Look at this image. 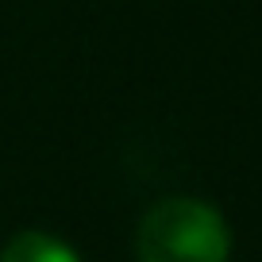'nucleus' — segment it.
I'll list each match as a JSON object with an SVG mask.
<instances>
[{
  "instance_id": "f257e3e1",
  "label": "nucleus",
  "mask_w": 262,
  "mask_h": 262,
  "mask_svg": "<svg viewBox=\"0 0 262 262\" xmlns=\"http://www.w3.org/2000/svg\"><path fill=\"white\" fill-rule=\"evenodd\" d=\"M135 254L139 262H228L231 231L208 201L166 196L139 220Z\"/></svg>"
},
{
  "instance_id": "f03ea898",
  "label": "nucleus",
  "mask_w": 262,
  "mask_h": 262,
  "mask_svg": "<svg viewBox=\"0 0 262 262\" xmlns=\"http://www.w3.org/2000/svg\"><path fill=\"white\" fill-rule=\"evenodd\" d=\"M0 262H81L70 243H62L58 235L47 231H19L4 243Z\"/></svg>"
}]
</instances>
